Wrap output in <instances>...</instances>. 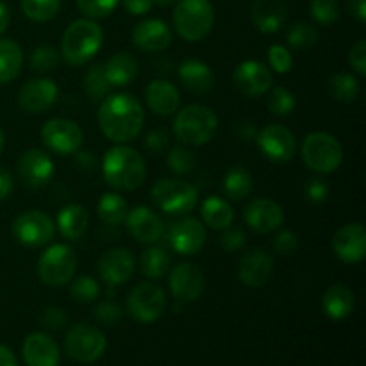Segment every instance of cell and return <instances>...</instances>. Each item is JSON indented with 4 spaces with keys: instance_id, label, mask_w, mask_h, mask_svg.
Here are the masks:
<instances>
[{
    "instance_id": "1",
    "label": "cell",
    "mask_w": 366,
    "mask_h": 366,
    "mask_svg": "<svg viewBox=\"0 0 366 366\" xmlns=\"http://www.w3.org/2000/svg\"><path fill=\"white\" fill-rule=\"evenodd\" d=\"M100 131L117 145L134 142L145 125V111L131 93H113L100 102L97 113Z\"/></svg>"
},
{
    "instance_id": "2",
    "label": "cell",
    "mask_w": 366,
    "mask_h": 366,
    "mask_svg": "<svg viewBox=\"0 0 366 366\" xmlns=\"http://www.w3.org/2000/svg\"><path fill=\"white\" fill-rule=\"evenodd\" d=\"M102 175L117 192H134L147 177L145 159L132 147L114 145L104 156Z\"/></svg>"
},
{
    "instance_id": "3",
    "label": "cell",
    "mask_w": 366,
    "mask_h": 366,
    "mask_svg": "<svg viewBox=\"0 0 366 366\" xmlns=\"http://www.w3.org/2000/svg\"><path fill=\"white\" fill-rule=\"evenodd\" d=\"M104 43V31L95 20L81 18L68 25L61 39V56L70 66H82L99 54Z\"/></svg>"
},
{
    "instance_id": "4",
    "label": "cell",
    "mask_w": 366,
    "mask_h": 366,
    "mask_svg": "<svg viewBox=\"0 0 366 366\" xmlns=\"http://www.w3.org/2000/svg\"><path fill=\"white\" fill-rule=\"evenodd\" d=\"M172 127L181 145L202 147L217 134L218 117L211 107L192 104L175 113Z\"/></svg>"
},
{
    "instance_id": "5",
    "label": "cell",
    "mask_w": 366,
    "mask_h": 366,
    "mask_svg": "<svg viewBox=\"0 0 366 366\" xmlns=\"http://www.w3.org/2000/svg\"><path fill=\"white\" fill-rule=\"evenodd\" d=\"M175 32L184 41H202L214 25V9L209 0H179L174 14Z\"/></svg>"
},
{
    "instance_id": "6",
    "label": "cell",
    "mask_w": 366,
    "mask_h": 366,
    "mask_svg": "<svg viewBox=\"0 0 366 366\" xmlns=\"http://www.w3.org/2000/svg\"><path fill=\"white\" fill-rule=\"evenodd\" d=\"M302 161L317 174H332L343 163L342 143L329 132H311L302 143Z\"/></svg>"
},
{
    "instance_id": "7",
    "label": "cell",
    "mask_w": 366,
    "mask_h": 366,
    "mask_svg": "<svg viewBox=\"0 0 366 366\" xmlns=\"http://www.w3.org/2000/svg\"><path fill=\"white\" fill-rule=\"evenodd\" d=\"M77 264L75 250L66 243H56L39 256L38 277L49 288H61L74 279Z\"/></svg>"
},
{
    "instance_id": "8",
    "label": "cell",
    "mask_w": 366,
    "mask_h": 366,
    "mask_svg": "<svg viewBox=\"0 0 366 366\" xmlns=\"http://www.w3.org/2000/svg\"><path fill=\"white\" fill-rule=\"evenodd\" d=\"M152 202L167 214H188L199 202L195 186L181 179H161L154 184Z\"/></svg>"
},
{
    "instance_id": "9",
    "label": "cell",
    "mask_w": 366,
    "mask_h": 366,
    "mask_svg": "<svg viewBox=\"0 0 366 366\" xmlns=\"http://www.w3.org/2000/svg\"><path fill=\"white\" fill-rule=\"evenodd\" d=\"M107 340L100 329L89 324H75L64 338V350L68 357L77 363H93L106 352Z\"/></svg>"
},
{
    "instance_id": "10",
    "label": "cell",
    "mask_w": 366,
    "mask_h": 366,
    "mask_svg": "<svg viewBox=\"0 0 366 366\" xmlns=\"http://www.w3.org/2000/svg\"><path fill=\"white\" fill-rule=\"evenodd\" d=\"M164 290L156 282H139L127 297V313L142 324H152L159 320L167 311Z\"/></svg>"
},
{
    "instance_id": "11",
    "label": "cell",
    "mask_w": 366,
    "mask_h": 366,
    "mask_svg": "<svg viewBox=\"0 0 366 366\" xmlns=\"http://www.w3.org/2000/svg\"><path fill=\"white\" fill-rule=\"evenodd\" d=\"M11 231L20 245L36 249V247L49 245L52 242L56 236V224L43 211L29 209L14 218Z\"/></svg>"
},
{
    "instance_id": "12",
    "label": "cell",
    "mask_w": 366,
    "mask_h": 366,
    "mask_svg": "<svg viewBox=\"0 0 366 366\" xmlns=\"http://www.w3.org/2000/svg\"><path fill=\"white\" fill-rule=\"evenodd\" d=\"M41 139L50 152L57 156H70L81 150L84 132L77 122L68 118H52L43 125Z\"/></svg>"
},
{
    "instance_id": "13",
    "label": "cell",
    "mask_w": 366,
    "mask_h": 366,
    "mask_svg": "<svg viewBox=\"0 0 366 366\" xmlns=\"http://www.w3.org/2000/svg\"><path fill=\"white\" fill-rule=\"evenodd\" d=\"M257 149L272 163H288L297 152V138L288 127L281 124H270L257 131Z\"/></svg>"
},
{
    "instance_id": "14",
    "label": "cell",
    "mask_w": 366,
    "mask_h": 366,
    "mask_svg": "<svg viewBox=\"0 0 366 366\" xmlns=\"http://www.w3.org/2000/svg\"><path fill=\"white\" fill-rule=\"evenodd\" d=\"M16 172L20 181L27 188L38 189L49 186V182L54 179V174H56V164L45 150L29 149L18 159Z\"/></svg>"
},
{
    "instance_id": "15",
    "label": "cell",
    "mask_w": 366,
    "mask_h": 366,
    "mask_svg": "<svg viewBox=\"0 0 366 366\" xmlns=\"http://www.w3.org/2000/svg\"><path fill=\"white\" fill-rule=\"evenodd\" d=\"M232 82H234V88L243 97L257 99V97H263L264 93L270 92L272 84H274V75H272V70L267 64L249 59L243 61L234 68Z\"/></svg>"
},
{
    "instance_id": "16",
    "label": "cell",
    "mask_w": 366,
    "mask_h": 366,
    "mask_svg": "<svg viewBox=\"0 0 366 366\" xmlns=\"http://www.w3.org/2000/svg\"><path fill=\"white\" fill-rule=\"evenodd\" d=\"M204 286L206 279L197 264L184 261L170 268V293L177 302L192 304L199 300Z\"/></svg>"
},
{
    "instance_id": "17",
    "label": "cell",
    "mask_w": 366,
    "mask_h": 366,
    "mask_svg": "<svg viewBox=\"0 0 366 366\" xmlns=\"http://www.w3.org/2000/svg\"><path fill=\"white\" fill-rule=\"evenodd\" d=\"M59 97V88L52 79H32L25 82L18 93V106L27 114L49 111Z\"/></svg>"
},
{
    "instance_id": "18",
    "label": "cell",
    "mask_w": 366,
    "mask_h": 366,
    "mask_svg": "<svg viewBox=\"0 0 366 366\" xmlns=\"http://www.w3.org/2000/svg\"><path fill=\"white\" fill-rule=\"evenodd\" d=\"M206 225L192 217L175 222L168 232L170 247L181 256H193V254L200 252L202 247L206 245Z\"/></svg>"
},
{
    "instance_id": "19",
    "label": "cell",
    "mask_w": 366,
    "mask_h": 366,
    "mask_svg": "<svg viewBox=\"0 0 366 366\" xmlns=\"http://www.w3.org/2000/svg\"><path fill=\"white\" fill-rule=\"evenodd\" d=\"M136 270V257L124 247L107 249L99 259V274L107 286H120L132 277Z\"/></svg>"
},
{
    "instance_id": "20",
    "label": "cell",
    "mask_w": 366,
    "mask_h": 366,
    "mask_svg": "<svg viewBox=\"0 0 366 366\" xmlns=\"http://www.w3.org/2000/svg\"><path fill=\"white\" fill-rule=\"evenodd\" d=\"M131 39L132 45L142 52L159 54L172 45L174 34L167 21L159 20V18H149V20L139 21L132 29Z\"/></svg>"
},
{
    "instance_id": "21",
    "label": "cell",
    "mask_w": 366,
    "mask_h": 366,
    "mask_svg": "<svg viewBox=\"0 0 366 366\" xmlns=\"http://www.w3.org/2000/svg\"><path fill=\"white\" fill-rule=\"evenodd\" d=\"M332 250L343 263H360L366 256V229L361 222L343 225L332 236Z\"/></svg>"
},
{
    "instance_id": "22",
    "label": "cell",
    "mask_w": 366,
    "mask_h": 366,
    "mask_svg": "<svg viewBox=\"0 0 366 366\" xmlns=\"http://www.w3.org/2000/svg\"><path fill=\"white\" fill-rule=\"evenodd\" d=\"M274 267V257L267 250H247L238 261V279L247 288H261L270 281Z\"/></svg>"
},
{
    "instance_id": "23",
    "label": "cell",
    "mask_w": 366,
    "mask_h": 366,
    "mask_svg": "<svg viewBox=\"0 0 366 366\" xmlns=\"http://www.w3.org/2000/svg\"><path fill=\"white\" fill-rule=\"evenodd\" d=\"M129 232L139 243L152 245L157 243L164 234V222L161 220L159 214L149 206H136L125 217Z\"/></svg>"
},
{
    "instance_id": "24",
    "label": "cell",
    "mask_w": 366,
    "mask_h": 366,
    "mask_svg": "<svg viewBox=\"0 0 366 366\" xmlns=\"http://www.w3.org/2000/svg\"><path fill=\"white\" fill-rule=\"evenodd\" d=\"M245 222L257 234H270V232L281 229L285 222V209L275 200L254 199L245 209Z\"/></svg>"
},
{
    "instance_id": "25",
    "label": "cell",
    "mask_w": 366,
    "mask_h": 366,
    "mask_svg": "<svg viewBox=\"0 0 366 366\" xmlns=\"http://www.w3.org/2000/svg\"><path fill=\"white\" fill-rule=\"evenodd\" d=\"M21 354L27 366H57L61 352L52 336L45 332H32L21 345Z\"/></svg>"
},
{
    "instance_id": "26",
    "label": "cell",
    "mask_w": 366,
    "mask_h": 366,
    "mask_svg": "<svg viewBox=\"0 0 366 366\" xmlns=\"http://www.w3.org/2000/svg\"><path fill=\"white\" fill-rule=\"evenodd\" d=\"M147 106L157 117H170L181 107V93L174 82L167 79H156L145 89Z\"/></svg>"
},
{
    "instance_id": "27",
    "label": "cell",
    "mask_w": 366,
    "mask_h": 366,
    "mask_svg": "<svg viewBox=\"0 0 366 366\" xmlns=\"http://www.w3.org/2000/svg\"><path fill=\"white\" fill-rule=\"evenodd\" d=\"M254 25L264 34H274L281 31L288 18L286 0H256L250 9Z\"/></svg>"
},
{
    "instance_id": "28",
    "label": "cell",
    "mask_w": 366,
    "mask_h": 366,
    "mask_svg": "<svg viewBox=\"0 0 366 366\" xmlns=\"http://www.w3.org/2000/svg\"><path fill=\"white\" fill-rule=\"evenodd\" d=\"M181 84L197 95H207L214 88V74L207 63L200 59H184L177 70Z\"/></svg>"
},
{
    "instance_id": "29",
    "label": "cell",
    "mask_w": 366,
    "mask_h": 366,
    "mask_svg": "<svg viewBox=\"0 0 366 366\" xmlns=\"http://www.w3.org/2000/svg\"><path fill=\"white\" fill-rule=\"evenodd\" d=\"M106 77L113 88H122L134 82L138 77L139 64L138 59L131 52H117L104 63Z\"/></svg>"
},
{
    "instance_id": "30",
    "label": "cell",
    "mask_w": 366,
    "mask_h": 366,
    "mask_svg": "<svg viewBox=\"0 0 366 366\" xmlns=\"http://www.w3.org/2000/svg\"><path fill=\"white\" fill-rule=\"evenodd\" d=\"M356 307V295L343 285H335L322 297V310L331 320H345Z\"/></svg>"
},
{
    "instance_id": "31",
    "label": "cell",
    "mask_w": 366,
    "mask_h": 366,
    "mask_svg": "<svg viewBox=\"0 0 366 366\" xmlns=\"http://www.w3.org/2000/svg\"><path fill=\"white\" fill-rule=\"evenodd\" d=\"M89 225V214L79 204H70V206H64L63 209L57 214V227H59L61 234L66 239H75L82 238L84 232L88 231Z\"/></svg>"
},
{
    "instance_id": "32",
    "label": "cell",
    "mask_w": 366,
    "mask_h": 366,
    "mask_svg": "<svg viewBox=\"0 0 366 366\" xmlns=\"http://www.w3.org/2000/svg\"><path fill=\"white\" fill-rule=\"evenodd\" d=\"M200 214H202L204 225L214 231H224L231 227L234 222V209L231 204L217 195H211L204 200Z\"/></svg>"
},
{
    "instance_id": "33",
    "label": "cell",
    "mask_w": 366,
    "mask_h": 366,
    "mask_svg": "<svg viewBox=\"0 0 366 366\" xmlns=\"http://www.w3.org/2000/svg\"><path fill=\"white\" fill-rule=\"evenodd\" d=\"M24 66V52L13 39H0V84L14 81Z\"/></svg>"
},
{
    "instance_id": "34",
    "label": "cell",
    "mask_w": 366,
    "mask_h": 366,
    "mask_svg": "<svg viewBox=\"0 0 366 366\" xmlns=\"http://www.w3.org/2000/svg\"><path fill=\"white\" fill-rule=\"evenodd\" d=\"M222 188H224L225 195H227L231 200H234V202L245 200L247 197L252 193V188H254L252 175L249 174L247 168L231 167L227 172H225Z\"/></svg>"
},
{
    "instance_id": "35",
    "label": "cell",
    "mask_w": 366,
    "mask_h": 366,
    "mask_svg": "<svg viewBox=\"0 0 366 366\" xmlns=\"http://www.w3.org/2000/svg\"><path fill=\"white\" fill-rule=\"evenodd\" d=\"M97 213L104 224L117 227L125 220L129 213L127 200L118 193H104L99 200V206H97Z\"/></svg>"
},
{
    "instance_id": "36",
    "label": "cell",
    "mask_w": 366,
    "mask_h": 366,
    "mask_svg": "<svg viewBox=\"0 0 366 366\" xmlns=\"http://www.w3.org/2000/svg\"><path fill=\"white\" fill-rule=\"evenodd\" d=\"M142 274L149 279H161L170 272V256L161 247H149L139 257Z\"/></svg>"
},
{
    "instance_id": "37",
    "label": "cell",
    "mask_w": 366,
    "mask_h": 366,
    "mask_svg": "<svg viewBox=\"0 0 366 366\" xmlns=\"http://www.w3.org/2000/svg\"><path fill=\"white\" fill-rule=\"evenodd\" d=\"M82 88H84L86 97L92 102H102L109 95L113 86L107 81L104 63H95L93 66L88 68V71L84 75V81H82Z\"/></svg>"
},
{
    "instance_id": "38",
    "label": "cell",
    "mask_w": 366,
    "mask_h": 366,
    "mask_svg": "<svg viewBox=\"0 0 366 366\" xmlns=\"http://www.w3.org/2000/svg\"><path fill=\"white\" fill-rule=\"evenodd\" d=\"M327 89L329 95L335 100L343 104H350L360 97L361 86L360 81L352 74H343V71H340V74H335L329 77Z\"/></svg>"
},
{
    "instance_id": "39",
    "label": "cell",
    "mask_w": 366,
    "mask_h": 366,
    "mask_svg": "<svg viewBox=\"0 0 366 366\" xmlns=\"http://www.w3.org/2000/svg\"><path fill=\"white\" fill-rule=\"evenodd\" d=\"M21 11L32 21H50L61 9V0H20Z\"/></svg>"
},
{
    "instance_id": "40",
    "label": "cell",
    "mask_w": 366,
    "mask_h": 366,
    "mask_svg": "<svg viewBox=\"0 0 366 366\" xmlns=\"http://www.w3.org/2000/svg\"><path fill=\"white\" fill-rule=\"evenodd\" d=\"M267 106L272 114L285 118L293 113V109H295L297 106V99L288 88H285V86H275V88L268 93Z\"/></svg>"
},
{
    "instance_id": "41",
    "label": "cell",
    "mask_w": 366,
    "mask_h": 366,
    "mask_svg": "<svg viewBox=\"0 0 366 366\" xmlns=\"http://www.w3.org/2000/svg\"><path fill=\"white\" fill-rule=\"evenodd\" d=\"M286 39H288V45L293 46V49L306 50L317 45L318 32L317 29L311 24H307V21H297V24H293L292 27H290Z\"/></svg>"
},
{
    "instance_id": "42",
    "label": "cell",
    "mask_w": 366,
    "mask_h": 366,
    "mask_svg": "<svg viewBox=\"0 0 366 366\" xmlns=\"http://www.w3.org/2000/svg\"><path fill=\"white\" fill-rule=\"evenodd\" d=\"M168 168L174 172L175 175H188L192 174L193 168L197 167V157L192 152V149L186 145L174 147L168 152Z\"/></svg>"
},
{
    "instance_id": "43",
    "label": "cell",
    "mask_w": 366,
    "mask_h": 366,
    "mask_svg": "<svg viewBox=\"0 0 366 366\" xmlns=\"http://www.w3.org/2000/svg\"><path fill=\"white\" fill-rule=\"evenodd\" d=\"M70 295L75 302L88 304L99 299L100 295V285L89 275H81L75 277L70 285Z\"/></svg>"
},
{
    "instance_id": "44",
    "label": "cell",
    "mask_w": 366,
    "mask_h": 366,
    "mask_svg": "<svg viewBox=\"0 0 366 366\" xmlns=\"http://www.w3.org/2000/svg\"><path fill=\"white\" fill-rule=\"evenodd\" d=\"M59 64V52L57 49L50 45H39L31 52V66L32 70L39 71V74H46V71L56 70Z\"/></svg>"
},
{
    "instance_id": "45",
    "label": "cell",
    "mask_w": 366,
    "mask_h": 366,
    "mask_svg": "<svg viewBox=\"0 0 366 366\" xmlns=\"http://www.w3.org/2000/svg\"><path fill=\"white\" fill-rule=\"evenodd\" d=\"M120 0H77V7L89 20H102L114 13Z\"/></svg>"
},
{
    "instance_id": "46",
    "label": "cell",
    "mask_w": 366,
    "mask_h": 366,
    "mask_svg": "<svg viewBox=\"0 0 366 366\" xmlns=\"http://www.w3.org/2000/svg\"><path fill=\"white\" fill-rule=\"evenodd\" d=\"M310 13L318 24L332 25L340 18V4L338 0H311Z\"/></svg>"
},
{
    "instance_id": "47",
    "label": "cell",
    "mask_w": 366,
    "mask_h": 366,
    "mask_svg": "<svg viewBox=\"0 0 366 366\" xmlns=\"http://www.w3.org/2000/svg\"><path fill=\"white\" fill-rule=\"evenodd\" d=\"M268 66L275 71V74H288L293 68V56L286 46L282 45H272L268 49Z\"/></svg>"
},
{
    "instance_id": "48",
    "label": "cell",
    "mask_w": 366,
    "mask_h": 366,
    "mask_svg": "<svg viewBox=\"0 0 366 366\" xmlns=\"http://www.w3.org/2000/svg\"><path fill=\"white\" fill-rule=\"evenodd\" d=\"M329 195H331V188L325 181L322 179H310L304 186V197L306 200H310L311 204H324L327 202Z\"/></svg>"
},
{
    "instance_id": "49",
    "label": "cell",
    "mask_w": 366,
    "mask_h": 366,
    "mask_svg": "<svg viewBox=\"0 0 366 366\" xmlns=\"http://www.w3.org/2000/svg\"><path fill=\"white\" fill-rule=\"evenodd\" d=\"M95 318L100 324L117 325L122 318V307L114 300H104L95 307Z\"/></svg>"
},
{
    "instance_id": "50",
    "label": "cell",
    "mask_w": 366,
    "mask_h": 366,
    "mask_svg": "<svg viewBox=\"0 0 366 366\" xmlns=\"http://www.w3.org/2000/svg\"><path fill=\"white\" fill-rule=\"evenodd\" d=\"M272 245H274L275 254H279V256H290V254H293L299 249V236L293 231L285 229V231L277 232Z\"/></svg>"
},
{
    "instance_id": "51",
    "label": "cell",
    "mask_w": 366,
    "mask_h": 366,
    "mask_svg": "<svg viewBox=\"0 0 366 366\" xmlns=\"http://www.w3.org/2000/svg\"><path fill=\"white\" fill-rule=\"evenodd\" d=\"M66 320H68L66 313H64L61 307H56V306L45 307V310L41 311V315H39V322H41V325L45 329H50V331H59V329H63L64 324H66Z\"/></svg>"
},
{
    "instance_id": "52",
    "label": "cell",
    "mask_w": 366,
    "mask_h": 366,
    "mask_svg": "<svg viewBox=\"0 0 366 366\" xmlns=\"http://www.w3.org/2000/svg\"><path fill=\"white\" fill-rule=\"evenodd\" d=\"M247 243V234L243 229L239 227H227L224 229V234L220 238V245L224 247L227 252H236V250L243 249Z\"/></svg>"
},
{
    "instance_id": "53",
    "label": "cell",
    "mask_w": 366,
    "mask_h": 366,
    "mask_svg": "<svg viewBox=\"0 0 366 366\" xmlns=\"http://www.w3.org/2000/svg\"><path fill=\"white\" fill-rule=\"evenodd\" d=\"M143 143H145V149L149 150L150 154H163L164 150H167L168 143H170V136H168V132L164 131V129L157 127L152 129V131L145 136V142Z\"/></svg>"
},
{
    "instance_id": "54",
    "label": "cell",
    "mask_w": 366,
    "mask_h": 366,
    "mask_svg": "<svg viewBox=\"0 0 366 366\" xmlns=\"http://www.w3.org/2000/svg\"><path fill=\"white\" fill-rule=\"evenodd\" d=\"M349 64L357 75L365 77L366 75V41L360 39L349 52Z\"/></svg>"
},
{
    "instance_id": "55",
    "label": "cell",
    "mask_w": 366,
    "mask_h": 366,
    "mask_svg": "<svg viewBox=\"0 0 366 366\" xmlns=\"http://www.w3.org/2000/svg\"><path fill=\"white\" fill-rule=\"evenodd\" d=\"M234 134L238 136L242 142H256L257 129H256V125H254V122L242 120V122H236L234 124Z\"/></svg>"
},
{
    "instance_id": "56",
    "label": "cell",
    "mask_w": 366,
    "mask_h": 366,
    "mask_svg": "<svg viewBox=\"0 0 366 366\" xmlns=\"http://www.w3.org/2000/svg\"><path fill=\"white\" fill-rule=\"evenodd\" d=\"M124 6L131 14L142 16V14H147L152 9L154 0H124Z\"/></svg>"
},
{
    "instance_id": "57",
    "label": "cell",
    "mask_w": 366,
    "mask_h": 366,
    "mask_svg": "<svg viewBox=\"0 0 366 366\" xmlns=\"http://www.w3.org/2000/svg\"><path fill=\"white\" fill-rule=\"evenodd\" d=\"M14 188V181H13V175L7 168L0 167V200H6L7 197L13 193Z\"/></svg>"
},
{
    "instance_id": "58",
    "label": "cell",
    "mask_w": 366,
    "mask_h": 366,
    "mask_svg": "<svg viewBox=\"0 0 366 366\" xmlns=\"http://www.w3.org/2000/svg\"><path fill=\"white\" fill-rule=\"evenodd\" d=\"M75 164L79 167V170L82 172H92L97 167V159L92 152H75Z\"/></svg>"
},
{
    "instance_id": "59",
    "label": "cell",
    "mask_w": 366,
    "mask_h": 366,
    "mask_svg": "<svg viewBox=\"0 0 366 366\" xmlns=\"http://www.w3.org/2000/svg\"><path fill=\"white\" fill-rule=\"evenodd\" d=\"M347 7H349L350 14L356 18L360 24L366 21V0H347Z\"/></svg>"
},
{
    "instance_id": "60",
    "label": "cell",
    "mask_w": 366,
    "mask_h": 366,
    "mask_svg": "<svg viewBox=\"0 0 366 366\" xmlns=\"http://www.w3.org/2000/svg\"><path fill=\"white\" fill-rule=\"evenodd\" d=\"M0 366H18L14 354L2 343H0Z\"/></svg>"
},
{
    "instance_id": "61",
    "label": "cell",
    "mask_w": 366,
    "mask_h": 366,
    "mask_svg": "<svg viewBox=\"0 0 366 366\" xmlns=\"http://www.w3.org/2000/svg\"><path fill=\"white\" fill-rule=\"evenodd\" d=\"M9 21H11L9 9H7L6 4L0 0V34H4V32H6V29L9 27Z\"/></svg>"
},
{
    "instance_id": "62",
    "label": "cell",
    "mask_w": 366,
    "mask_h": 366,
    "mask_svg": "<svg viewBox=\"0 0 366 366\" xmlns=\"http://www.w3.org/2000/svg\"><path fill=\"white\" fill-rule=\"evenodd\" d=\"M172 2H175V0H154V4H156V6H161V7L170 6Z\"/></svg>"
},
{
    "instance_id": "63",
    "label": "cell",
    "mask_w": 366,
    "mask_h": 366,
    "mask_svg": "<svg viewBox=\"0 0 366 366\" xmlns=\"http://www.w3.org/2000/svg\"><path fill=\"white\" fill-rule=\"evenodd\" d=\"M4 147H6V136H4V131H2V127H0V154H2Z\"/></svg>"
}]
</instances>
